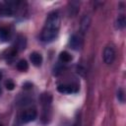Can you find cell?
Listing matches in <instances>:
<instances>
[{
  "label": "cell",
  "instance_id": "obj_1",
  "mask_svg": "<svg viewBox=\"0 0 126 126\" xmlns=\"http://www.w3.org/2000/svg\"><path fill=\"white\" fill-rule=\"evenodd\" d=\"M60 29V15L58 12H51L45 21L43 26L40 38L43 42H51L53 41L59 32Z\"/></svg>",
  "mask_w": 126,
  "mask_h": 126
},
{
  "label": "cell",
  "instance_id": "obj_2",
  "mask_svg": "<svg viewBox=\"0 0 126 126\" xmlns=\"http://www.w3.org/2000/svg\"><path fill=\"white\" fill-rule=\"evenodd\" d=\"M17 5V2H7L0 6V16L2 17H11L14 15V7Z\"/></svg>",
  "mask_w": 126,
  "mask_h": 126
},
{
  "label": "cell",
  "instance_id": "obj_3",
  "mask_svg": "<svg viewBox=\"0 0 126 126\" xmlns=\"http://www.w3.org/2000/svg\"><path fill=\"white\" fill-rule=\"evenodd\" d=\"M37 116V112L35 109H27L23 111L20 115V120L22 123H29L33 121Z\"/></svg>",
  "mask_w": 126,
  "mask_h": 126
},
{
  "label": "cell",
  "instance_id": "obj_4",
  "mask_svg": "<svg viewBox=\"0 0 126 126\" xmlns=\"http://www.w3.org/2000/svg\"><path fill=\"white\" fill-rule=\"evenodd\" d=\"M115 59V50L113 46L107 45L103 50V61L106 64H111Z\"/></svg>",
  "mask_w": 126,
  "mask_h": 126
},
{
  "label": "cell",
  "instance_id": "obj_5",
  "mask_svg": "<svg viewBox=\"0 0 126 126\" xmlns=\"http://www.w3.org/2000/svg\"><path fill=\"white\" fill-rule=\"evenodd\" d=\"M57 91L61 94H75L78 92V88L73 85L69 84H64V85H59L57 87Z\"/></svg>",
  "mask_w": 126,
  "mask_h": 126
},
{
  "label": "cell",
  "instance_id": "obj_6",
  "mask_svg": "<svg viewBox=\"0 0 126 126\" xmlns=\"http://www.w3.org/2000/svg\"><path fill=\"white\" fill-rule=\"evenodd\" d=\"M69 44L71 46L72 49L74 50H79L82 43H81V39L80 37L77 35V34H73L71 37H70V40H69Z\"/></svg>",
  "mask_w": 126,
  "mask_h": 126
},
{
  "label": "cell",
  "instance_id": "obj_7",
  "mask_svg": "<svg viewBox=\"0 0 126 126\" xmlns=\"http://www.w3.org/2000/svg\"><path fill=\"white\" fill-rule=\"evenodd\" d=\"M30 59H31L32 63L34 66H36V67L40 66L41 63H42V56H41V54L38 53V52H32V53L31 54V56H30Z\"/></svg>",
  "mask_w": 126,
  "mask_h": 126
},
{
  "label": "cell",
  "instance_id": "obj_8",
  "mask_svg": "<svg viewBox=\"0 0 126 126\" xmlns=\"http://www.w3.org/2000/svg\"><path fill=\"white\" fill-rule=\"evenodd\" d=\"M10 38V32L7 28L2 27L0 28V41L1 42H6Z\"/></svg>",
  "mask_w": 126,
  "mask_h": 126
},
{
  "label": "cell",
  "instance_id": "obj_9",
  "mask_svg": "<svg viewBox=\"0 0 126 126\" xmlns=\"http://www.w3.org/2000/svg\"><path fill=\"white\" fill-rule=\"evenodd\" d=\"M16 47H15V49H16V51L18 52V51H20V50H23V49H25V46H26V39H25V37L24 36H22V35H20L19 37H18V39H17V42H16Z\"/></svg>",
  "mask_w": 126,
  "mask_h": 126
},
{
  "label": "cell",
  "instance_id": "obj_10",
  "mask_svg": "<svg viewBox=\"0 0 126 126\" xmlns=\"http://www.w3.org/2000/svg\"><path fill=\"white\" fill-rule=\"evenodd\" d=\"M59 60L61 62H64V63H68L72 60V56L69 52L67 51H62L60 54H59Z\"/></svg>",
  "mask_w": 126,
  "mask_h": 126
},
{
  "label": "cell",
  "instance_id": "obj_11",
  "mask_svg": "<svg viewBox=\"0 0 126 126\" xmlns=\"http://www.w3.org/2000/svg\"><path fill=\"white\" fill-rule=\"evenodd\" d=\"M28 68H29L28 62H27L26 60H24V59L20 60V61L17 63V69H18L19 71L25 72V71H27V70H28Z\"/></svg>",
  "mask_w": 126,
  "mask_h": 126
},
{
  "label": "cell",
  "instance_id": "obj_12",
  "mask_svg": "<svg viewBox=\"0 0 126 126\" xmlns=\"http://www.w3.org/2000/svg\"><path fill=\"white\" fill-rule=\"evenodd\" d=\"M117 28L118 29H123L124 27H125V18H124V16H120V17H118V19H117Z\"/></svg>",
  "mask_w": 126,
  "mask_h": 126
},
{
  "label": "cell",
  "instance_id": "obj_13",
  "mask_svg": "<svg viewBox=\"0 0 126 126\" xmlns=\"http://www.w3.org/2000/svg\"><path fill=\"white\" fill-rule=\"evenodd\" d=\"M5 87H6V89L8 91H13L14 88H15V84H14V82L12 80H7L5 82Z\"/></svg>",
  "mask_w": 126,
  "mask_h": 126
},
{
  "label": "cell",
  "instance_id": "obj_14",
  "mask_svg": "<svg viewBox=\"0 0 126 126\" xmlns=\"http://www.w3.org/2000/svg\"><path fill=\"white\" fill-rule=\"evenodd\" d=\"M117 98H118L121 102L124 101V92H123L122 89H119V90H118V92H117Z\"/></svg>",
  "mask_w": 126,
  "mask_h": 126
},
{
  "label": "cell",
  "instance_id": "obj_15",
  "mask_svg": "<svg viewBox=\"0 0 126 126\" xmlns=\"http://www.w3.org/2000/svg\"><path fill=\"white\" fill-rule=\"evenodd\" d=\"M23 88H24L25 90H29V89H32V85L31 83H25V84L23 85Z\"/></svg>",
  "mask_w": 126,
  "mask_h": 126
},
{
  "label": "cell",
  "instance_id": "obj_16",
  "mask_svg": "<svg viewBox=\"0 0 126 126\" xmlns=\"http://www.w3.org/2000/svg\"><path fill=\"white\" fill-rule=\"evenodd\" d=\"M1 78H2V73H1V71H0V80H1ZM0 93H1V89H0Z\"/></svg>",
  "mask_w": 126,
  "mask_h": 126
},
{
  "label": "cell",
  "instance_id": "obj_17",
  "mask_svg": "<svg viewBox=\"0 0 126 126\" xmlns=\"http://www.w3.org/2000/svg\"><path fill=\"white\" fill-rule=\"evenodd\" d=\"M0 126H3V125H2V124H1V123H0Z\"/></svg>",
  "mask_w": 126,
  "mask_h": 126
}]
</instances>
